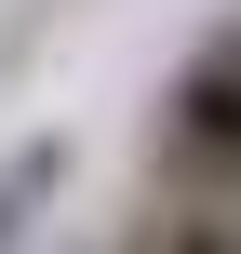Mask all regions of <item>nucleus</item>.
Instances as JSON below:
<instances>
[{"mask_svg": "<svg viewBox=\"0 0 241 254\" xmlns=\"http://www.w3.org/2000/svg\"><path fill=\"white\" fill-rule=\"evenodd\" d=\"M161 174L241 188V27H215V40L161 80Z\"/></svg>", "mask_w": 241, "mask_h": 254, "instance_id": "1", "label": "nucleus"}, {"mask_svg": "<svg viewBox=\"0 0 241 254\" xmlns=\"http://www.w3.org/2000/svg\"><path fill=\"white\" fill-rule=\"evenodd\" d=\"M54 188H67V134H27V147H0V254H13L40 214H54Z\"/></svg>", "mask_w": 241, "mask_h": 254, "instance_id": "2", "label": "nucleus"}, {"mask_svg": "<svg viewBox=\"0 0 241 254\" xmlns=\"http://www.w3.org/2000/svg\"><path fill=\"white\" fill-rule=\"evenodd\" d=\"M148 254H241V228H228V214H174Z\"/></svg>", "mask_w": 241, "mask_h": 254, "instance_id": "3", "label": "nucleus"}]
</instances>
